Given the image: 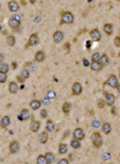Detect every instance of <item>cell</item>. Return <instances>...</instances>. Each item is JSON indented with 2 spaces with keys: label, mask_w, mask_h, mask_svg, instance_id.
<instances>
[{
  "label": "cell",
  "mask_w": 120,
  "mask_h": 164,
  "mask_svg": "<svg viewBox=\"0 0 120 164\" xmlns=\"http://www.w3.org/2000/svg\"><path fill=\"white\" fill-rule=\"evenodd\" d=\"M75 21V16L71 12H61V20H60V25L62 24H71Z\"/></svg>",
  "instance_id": "1"
},
{
  "label": "cell",
  "mask_w": 120,
  "mask_h": 164,
  "mask_svg": "<svg viewBox=\"0 0 120 164\" xmlns=\"http://www.w3.org/2000/svg\"><path fill=\"white\" fill-rule=\"evenodd\" d=\"M91 142H92L93 147H96V149H99V147L103 145V138H101V135L98 133V132H93L91 134Z\"/></svg>",
  "instance_id": "2"
},
{
  "label": "cell",
  "mask_w": 120,
  "mask_h": 164,
  "mask_svg": "<svg viewBox=\"0 0 120 164\" xmlns=\"http://www.w3.org/2000/svg\"><path fill=\"white\" fill-rule=\"evenodd\" d=\"M38 43H39L38 34H37L36 32H35V33H32V34L29 37V40H28V43L26 44L25 48L27 49L28 47H34V46L38 45Z\"/></svg>",
  "instance_id": "3"
},
{
  "label": "cell",
  "mask_w": 120,
  "mask_h": 164,
  "mask_svg": "<svg viewBox=\"0 0 120 164\" xmlns=\"http://www.w3.org/2000/svg\"><path fill=\"white\" fill-rule=\"evenodd\" d=\"M73 137H74V139L81 141L85 138V132L82 128H76L75 131L73 132Z\"/></svg>",
  "instance_id": "4"
},
{
  "label": "cell",
  "mask_w": 120,
  "mask_h": 164,
  "mask_svg": "<svg viewBox=\"0 0 120 164\" xmlns=\"http://www.w3.org/2000/svg\"><path fill=\"white\" fill-rule=\"evenodd\" d=\"M106 84L109 85L110 87H113V88H117L118 84H119L118 83V78L114 74H111L107 79V81H106Z\"/></svg>",
  "instance_id": "5"
},
{
  "label": "cell",
  "mask_w": 120,
  "mask_h": 164,
  "mask_svg": "<svg viewBox=\"0 0 120 164\" xmlns=\"http://www.w3.org/2000/svg\"><path fill=\"white\" fill-rule=\"evenodd\" d=\"M105 102H106V105H108V106L112 107L113 105L115 104V101H116V98L115 96L111 92H105Z\"/></svg>",
  "instance_id": "6"
},
{
  "label": "cell",
  "mask_w": 120,
  "mask_h": 164,
  "mask_svg": "<svg viewBox=\"0 0 120 164\" xmlns=\"http://www.w3.org/2000/svg\"><path fill=\"white\" fill-rule=\"evenodd\" d=\"M83 92V87H82V84L80 82H75L73 86H71V92L74 96H80Z\"/></svg>",
  "instance_id": "7"
},
{
  "label": "cell",
  "mask_w": 120,
  "mask_h": 164,
  "mask_svg": "<svg viewBox=\"0 0 120 164\" xmlns=\"http://www.w3.org/2000/svg\"><path fill=\"white\" fill-rule=\"evenodd\" d=\"M89 34H90L91 39H92L94 42H99V41L101 40V33L97 28H94V29L90 30Z\"/></svg>",
  "instance_id": "8"
},
{
  "label": "cell",
  "mask_w": 120,
  "mask_h": 164,
  "mask_svg": "<svg viewBox=\"0 0 120 164\" xmlns=\"http://www.w3.org/2000/svg\"><path fill=\"white\" fill-rule=\"evenodd\" d=\"M64 39V34L62 31L60 30H56L54 33H53V41H54L55 44H59V43H61Z\"/></svg>",
  "instance_id": "9"
},
{
  "label": "cell",
  "mask_w": 120,
  "mask_h": 164,
  "mask_svg": "<svg viewBox=\"0 0 120 164\" xmlns=\"http://www.w3.org/2000/svg\"><path fill=\"white\" fill-rule=\"evenodd\" d=\"M20 150V144L17 140H14L10 143V154H16L19 152Z\"/></svg>",
  "instance_id": "10"
},
{
  "label": "cell",
  "mask_w": 120,
  "mask_h": 164,
  "mask_svg": "<svg viewBox=\"0 0 120 164\" xmlns=\"http://www.w3.org/2000/svg\"><path fill=\"white\" fill-rule=\"evenodd\" d=\"M8 92L12 94H17V92H19V85H18L17 82L10 81V83H8Z\"/></svg>",
  "instance_id": "11"
},
{
  "label": "cell",
  "mask_w": 120,
  "mask_h": 164,
  "mask_svg": "<svg viewBox=\"0 0 120 164\" xmlns=\"http://www.w3.org/2000/svg\"><path fill=\"white\" fill-rule=\"evenodd\" d=\"M39 129H40V122L36 119H32L30 123V130L35 133V132H38Z\"/></svg>",
  "instance_id": "12"
},
{
  "label": "cell",
  "mask_w": 120,
  "mask_h": 164,
  "mask_svg": "<svg viewBox=\"0 0 120 164\" xmlns=\"http://www.w3.org/2000/svg\"><path fill=\"white\" fill-rule=\"evenodd\" d=\"M8 10H10L12 12H18V10H19V8H20V5L18 4V2H17V1H14V0H12V1H8Z\"/></svg>",
  "instance_id": "13"
},
{
  "label": "cell",
  "mask_w": 120,
  "mask_h": 164,
  "mask_svg": "<svg viewBox=\"0 0 120 164\" xmlns=\"http://www.w3.org/2000/svg\"><path fill=\"white\" fill-rule=\"evenodd\" d=\"M10 124V117L8 115H4V116L1 119L0 121V127L2 128V129H5V128H8Z\"/></svg>",
  "instance_id": "14"
},
{
  "label": "cell",
  "mask_w": 120,
  "mask_h": 164,
  "mask_svg": "<svg viewBox=\"0 0 120 164\" xmlns=\"http://www.w3.org/2000/svg\"><path fill=\"white\" fill-rule=\"evenodd\" d=\"M45 58H46V54H45L44 51H42V50H39V51H37L36 53H35L34 55V61L36 62H42L45 60Z\"/></svg>",
  "instance_id": "15"
},
{
  "label": "cell",
  "mask_w": 120,
  "mask_h": 164,
  "mask_svg": "<svg viewBox=\"0 0 120 164\" xmlns=\"http://www.w3.org/2000/svg\"><path fill=\"white\" fill-rule=\"evenodd\" d=\"M30 116V113H29V110L28 109H22L21 110V113L20 115H18V119L20 121H27Z\"/></svg>",
  "instance_id": "16"
},
{
  "label": "cell",
  "mask_w": 120,
  "mask_h": 164,
  "mask_svg": "<svg viewBox=\"0 0 120 164\" xmlns=\"http://www.w3.org/2000/svg\"><path fill=\"white\" fill-rule=\"evenodd\" d=\"M113 31H114L113 24H111V23H106V24L104 25V32L107 35H112Z\"/></svg>",
  "instance_id": "17"
},
{
  "label": "cell",
  "mask_w": 120,
  "mask_h": 164,
  "mask_svg": "<svg viewBox=\"0 0 120 164\" xmlns=\"http://www.w3.org/2000/svg\"><path fill=\"white\" fill-rule=\"evenodd\" d=\"M99 62H101V65H103V68L110 63V57L108 56L107 53H104V54L101 55V60H99Z\"/></svg>",
  "instance_id": "18"
},
{
  "label": "cell",
  "mask_w": 120,
  "mask_h": 164,
  "mask_svg": "<svg viewBox=\"0 0 120 164\" xmlns=\"http://www.w3.org/2000/svg\"><path fill=\"white\" fill-rule=\"evenodd\" d=\"M30 107H31L32 110H38L39 108H40V106H42V102L39 101V100H32L31 102H30Z\"/></svg>",
  "instance_id": "19"
},
{
  "label": "cell",
  "mask_w": 120,
  "mask_h": 164,
  "mask_svg": "<svg viewBox=\"0 0 120 164\" xmlns=\"http://www.w3.org/2000/svg\"><path fill=\"white\" fill-rule=\"evenodd\" d=\"M48 139H49V136H48V132H42V133L38 135V141H39V143H42V144L47 143Z\"/></svg>",
  "instance_id": "20"
},
{
  "label": "cell",
  "mask_w": 120,
  "mask_h": 164,
  "mask_svg": "<svg viewBox=\"0 0 120 164\" xmlns=\"http://www.w3.org/2000/svg\"><path fill=\"white\" fill-rule=\"evenodd\" d=\"M90 69H91V71H94V72H99V71L103 69V65H101V62H93V61H91V63H90Z\"/></svg>",
  "instance_id": "21"
},
{
  "label": "cell",
  "mask_w": 120,
  "mask_h": 164,
  "mask_svg": "<svg viewBox=\"0 0 120 164\" xmlns=\"http://www.w3.org/2000/svg\"><path fill=\"white\" fill-rule=\"evenodd\" d=\"M5 43H6V45L8 47H14L16 45V37L14 35H8L6 39H5Z\"/></svg>",
  "instance_id": "22"
},
{
  "label": "cell",
  "mask_w": 120,
  "mask_h": 164,
  "mask_svg": "<svg viewBox=\"0 0 120 164\" xmlns=\"http://www.w3.org/2000/svg\"><path fill=\"white\" fill-rule=\"evenodd\" d=\"M69 152V147L66 143H59L58 147V153L59 155H64Z\"/></svg>",
  "instance_id": "23"
},
{
  "label": "cell",
  "mask_w": 120,
  "mask_h": 164,
  "mask_svg": "<svg viewBox=\"0 0 120 164\" xmlns=\"http://www.w3.org/2000/svg\"><path fill=\"white\" fill-rule=\"evenodd\" d=\"M20 25H21V22L14 20V19H10V21H8V26L14 30L18 29V28L20 27Z\"/></svg>",
  "instance_id": "24"
},
{
  "label": "cell",
  "mask_w": 120,
  "mask_h": 164,
  "mask_svg": "<svg viewBox=\"0 0 120 164\" xmlns=\"http://www.w3.org/2000/svg\"><path fill=\"white\" fill-rule=\"evenodd\" d=\"M101 131L105 133V134H110L111 131H112V128H111V125L109 124V123H104L103 125H101Z\"/></svg>",
  "instance_id": "25"
},
{
  "label": "cell",
  "mask_w": 120,
  "mask_h": 164,
  "mask_svg": "<svg viewBox=\"0 0 120 164\" xmlns=\"http://www.w3.org/2000/svg\"><path fill=\"white\" fill-rule=\"evenodd\" d=\"M55 129V126H54V123L52 119H48L47 121V124H46V130L47 132H53Z\"/></svg>",
  "instance_id": "26"
},
{
  "label": "cell",
  "mask_w": 120,
  "mask_h": 164,
  "mask_svg": "<svg viewBox=\"0 0 120 164\" xmlns=\"http://www.w3.org/2000/svg\"><path fill=\"white\" fill-rule=\"evenodd\" d=\"M24 68H25V69H27L29 72H34V71L36 70V67H35L34 62H32V61L26 62V63H25V65H24Z\"/></svg>",
  "instance_id": "27"
},
{
  "label": "cell",
  "mask_w": 120,
  "mask_h": 164,
  "mask_svg": "<svg viewBox=\"0 0 120 164\" xmlns=\"http://www.w3.org/2000/svg\"><path fill=\"white\" fill-rule=\"evenodd\" d=\"M71 104L69 102H65L63 103V105H62V111H63V113H65V114H69V112H71Z\"/></svg>",
  "instance_id": "28"
},
{
  "label": "cell",
  "mask_w": 120,
  "mask_h": 164,
  "mask_svg": "<svg viewBox=\"0 0 120 164\" xmlns=\"http://www.w3.org/2000/svg\"><path fill=\"white\" fill-rule=\"evenodd\" d=\"M0 72L3 73V74H8V73L10 72V65H8V63H5V62L1 63V65H0Z\"/></svg>",
  "instance_id": "29"
},
{
  "label": "cell",
  "mask_w": 120,
  "mask_h": 164,
  "mask_svg": "<svg viewBox=\"0 0 120 164\" xmlns=\"http://www.w3.org/2000/svg\"><path fill=\"white\" fill-rule=\"evenodd\" d=\"M45 157H46V159H47V162H48V164H52V163H53V161L55 160L54 154H52L51 152L46 153V154H45Z\"/></svg>",
  "instance_id": "30"
},
{
  "label": "cell",
  "mask_w": 120,
  "mask_h": 164,
  "mask_svg": "<svg viewBox=\"0 0 120 164\" xmlns=\"http://www.w3.org/2000/svg\"><path fill=\"white\" fill-rule=\"evenodd\" d=\"M19 75H20V76H21V77H22L24 80H26V79H28V78L30 77V72L27 70V69L23 68L22 71H21V73H20Z\"/></svg>",
  "instance_id": "31"
},
{
  "label": "cell",
  "mask_w": 120,
  "mask_h": 164,
  "mask_svg": "<svg viewBox=\"0 0 120 164\" xmlns=\"http://www.w3.org/2000/svg\"><path fill=\"white\" fill-rule=\"evenodd\" d=\"M71 147L75 150H79L80 147H81V142L79 141V140H76L73 138V140L71 141Z\"/></svg>",
  "instance_id": "32"
},
{
  "label": "cell",
  "mask_w": 120,
  "mask_h": 164,
  "mask_svg": "<svg viewBox=\"0 0 120 164\" xmlns=\"http://www.w3.org/2000/svg\"><path fill=\"white\" fill-rule=\"evenodd\" d=\"M36 164H48L45 155H39L36 158Z\"/></svg>",
  "instance_id": "33"
},
{
  "label": "cell",
  "mask_w": 120,
  "mask_h": 164,
  "mask_svg": "<svg viewBox=\"0 0 120 164\" xmlns=\"http://www.w3.org/2000/svg\"><path fill=\"white\" fill-rule=\"evenodd\" d=\"M99 60H101V54H99L98 52L93 53L92 56H91V61H93V62H99Z\"/></svg>",
  "instance_id": "34"
},
{
  "label": "cell",
  "mask_w": 120,
  "mask_h": 164,
  "mask_svg": "<svg viewBox=\"0 0 120 164\" xmlns=\"http://www.w3.org/2000/svg\"><path fill=\"white\" fill-rule=\"evenodd\" d=\"M96 104H97V107L99 108V109H103V108H105V106H106V102L104 99H98Z\"/></svg>",
  "instance_id": "35"
},
{
  "label": "cell",
  "mask_w": 120,
  "mask_h": 164,
  "mask_svg": "<svg viewBox=\"0 0 120 164\" xmlns=\"http://www.w3.org/2000/svg\"><path fill=\"white\" fill-rule=\"evenodd\" d=\"M8 80V75L0 72V83H5Z\"/></svg>",
  "instance_id": "36"
},
{
  "label": "cell",
  "mask_w": 120,
  "mask_h": 164,
  "mask_svg": "<svg viewBox=\"0 0 120 164\" xmlns=\"http://www.w3.org/2000/svg\"><path fill=\"white\" fill-rule=\"evenodd\" d=\"M63 49H64V51H65L66 53H69V52H71V43L66 42L65 44L63 45Z\"/></svg>",
  "instance_id": "37"
},
{
  "label": "cell",
  "mask_w": 120,
  "mask_h": 164,
  "mask_svg": "<svg viewBox=\"0 0 120 164\" xmlns=\"http://www.w3.org/2000/svg\"><path fill=\"white\" fill-rule=\"evenodd\" d=\"M55 97H56V92H55L54 90H49V92H48V98H49L50 100L55 99Z\"/></svg>",
  "instance_id": "38"
},
{
  "label": "cell",
  "mask_w": 120,
  "mask_h": 164,
  "mask_svg": "<svg viewBox=\"0 0 120 164\" xmlns=\"http://www.w3.org/2000/svg\"><path fill=\"white\" fill-rule=\"evenodd\" d=\"M114 45H115L117 48H120V37L119 35L115 37V39H114Z\"/></svg>",
  "instance_id": "39"
},
{
  "label": "cell",
  "mask_w": 120,
  "mask_h": 164,
  "mask_svg": "<svg viewBox=\"0 0 120 164\" xmlns=\"http://www.w3.org/2000/svg\"><path fill=\"white\" fill-rule=\"evenodd\" d=\"M40 117L42 119H47L48 117V111H47V109L40 110Z\"/></svg>",
  "instance_id": "40"
},
{
  "label": "cell",
  "mask_w": 120,
  "mask_h": 164,
  "mask_svg": "<svg viewBox=\"0 0 120 164\" xmlns=\"http://www.w3.org/2000/svg\"><path fill=\"white\" fill-rule=\"evenodd\" d=\"M57 164H69V160L65 159V158H62V159H60L58 162H57Z\"/></svg>",
  "instance_id": "41"
},
{
  "label": "cell",
  "mask_w": 120,
  "mask_h": 164,
  "mask_svg": "<svg viewBox=\"0 0 120 164\" xmlns=\"http://www.w3.org/2000/svg\"><path fill=\"white\" fill-rule=\"evenodd\" d=\"M40 102H42V104H44V105H49L50 104V99L48 97H46V98H44Z\"/></svg>",
  "instance_id": "42"
},
{
  "label": "cell",
  "mask_w": 120,
  "mask_h": 164,
  "mask_svg": "<svg viewBox=\"0 0 120 164\" xmlns=\"http://www.w3.org/2000/svg\"><path fill=\"white\" fill-rule=\"evenodd\" d=\"M92 127H93V128L101 127V123L98 122V121H93V122H92Z\"/></svg>",
  "instance_id": "43"
},
{
  "label": "cell",
  "mask_w": 120,
  "mask_h": 164,
  "mask_svg": "<svg viewBox=\"0 0 120 164\" xmlns=\"http://www.w3.org/2000/svg\"><path fill=\"white\" fill-rule=\"evenodd\" d=\"M12 19H14V20H16V21H19V22H21V16H19V15H14V16H12Z\"/></svg>",
  "instance_id": "44"
},
{
  "label": "cell",
  "mask_w": 120,
  "mask_h": 164,
  "mask_svg": "<svg viewBox=\"0 0 120 164\" xmlns=\"http://www.w3.org/2000/svg\"><path fill=\"white\" fill-rule=\"evenodd\" d=\"M83 65H85V67H89V65H90V63H89V61L86 59V58H84V59H83Z\"/></svg>",
  "instance_id": "45"
},
{
  "label": "cell",
  "mask_w": 120,
  "mask_h": 164,
  "mask_svg": "<svg viewBox=\"0 0 120 164\" xmlns=\"http://www.w3.org/2000/svg\"><path fill=\"white\" fill-rule=\"evenodd\" d=\"M69 135H71V131H69V130H66L65 133H64V135H63V138H66V137L69 136Z\"/></svg>",
  "instance_id": "46"
},
{
  "label": "cell",
  "mask_w": 120,
  "mask_h": 164,
  "mask_svg": "<svg viewBox=\"0 0 120 164\" xmlns=\"http://www.w3.org/2000/svg\"><path fill=\"white\" fill-rule=\"evenodd\" d=\"M17 80H18V81H19V82H21V83H23V82L25 81V80L23 79V78L21 77V76H20V75H18V76H17Z\"/></svg>",
  "instance_id": "47"
},
{
  "label": "cell",
  "mask_w": 120,
  "mask_h": 164,
  "mask_svg": "<svg viewBox=\"0 0 120 164\" xmlns=\"http://www.w3.org/2000/svg\"><path fill=\"white\" fill-rule=\"evenodd\" d=\"M3 60H4V55L2 53H0V65L3 63Z\"/></svg>",
  "instance_id": "48"
},
{
  "label": "cell",
  "mask_w": 120,
  "mask_h": 164,
  "mask_svg": "<svg viewBox=\"0 0 120 164\" xmlns=\"http://www.w3.org/2000/svg\"><path fill=\"white\" fill-rule=\"evenodd\" d=\"M12 69H14V70H15V69H17V62H12Z\"/></svg>",
  "instance_id": "49"
},
{
  "label": "cell",
  "mask_w": 120,
  "mask_h": 164,
  "mask_svg": "<svg viewBox=\"0 0 120 164\" xmlns=\"http://www.w3.org/2000/svg\"><path fill=\"white\" fill-rule=\"evenodd\" d=\"M108 158H111V156L109 154H107V155H105V160H107Z\"/></svg>",
  "instance_id": "50"
},
{
  "label": "cell",
  "mask_w": 120,
  "mask_h": 164,
  "mask_svg": "<svg viewBox=\"0 0 120 164\" xmlns=\"http://www.w3.org/2000/svg\"><path fill=\"white\" fill-rule=\"evenodd\" d=\"M117 90H118V92L120 94V83L118 84V86H117Z\"/></svg>",
  "instance_id": "51"
},
{
  "label": "cell",
  "mask_w": 120,
  "mask_h": 164,
  "mask_svg": "<svg viewBox=\"0 0 120 164\" xmlns=\"http://www.w3.org/2000/svg\"><path fill=\"white\" fill-rule=\"evenodd\" d=\"M119 78H120V70H119Z\"/></svg>",
  "instance_id": "52"
},
{
  "label": "cell",
  "mask_w": 120,
  "mask_h": 164,
  "mask_svg": "<svg viewBox=\"0 0 120 164\" xmlns=\"http://www.w3.org/2000/svg\"><path fill=\"white\" fill-rule=\"evenodd\" d=\"M119 57H120V50H119Z\"/></svg>",
  "instance_id": "53"
},
{
  "label": "cell",
  "mask_w": 120,
  "mask_h": 164,
  "mask_svg": "<svg viewBox=\"0 0 120 164\" xmlns=\"http://www.w3.org/2000/svg\"><path fill=\"white\" fill-rule=\"evenodd\" d=\"M119 18H120V12H119Z\"/></svg>",
  "instance_id": "54"
},
{
  "label": "cell",
  "mask_w": 120,
  "mask_h": 164,
  "mask_svg": "<svg viewBox=\"0 0 120 164\" xmlns=\"http://www.w3.org/2000/svg\"><path fill=\"white\" fill-rule=\"evenodd\" d=\"M25 164H29V163H25Z\"/></svg>",
  "instance_id": "55"
}]
</instances>
